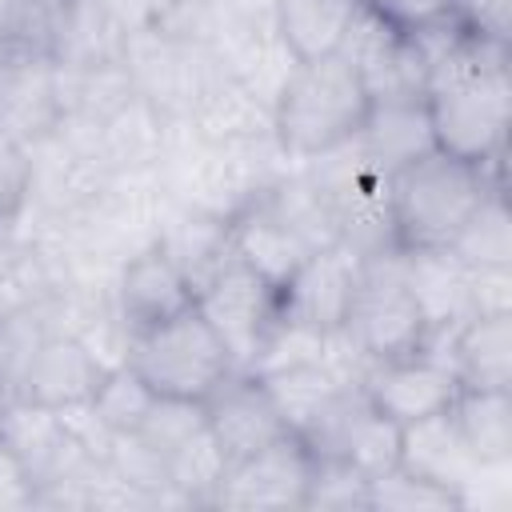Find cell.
<instances>
[{"mask_svg":"<svg viewBox=\"0 0 512 512\" xmlns=\"http://www.w3.org/2000/svg\"><path fill=\"white\" fill-rule=\"evenodd\" d=\"M504 188V172L424 152L412 164L388 172V220L396 252L448 248L488 192Z\"/></svg>","mask_w":512,"mask_h":512,"instance_id":"6da1fadb","label":"cell"},{"mask_svg":"<svg viewBox=\"0 0 512 512\" xmlns=\"http://www.w3.org/2000/svg\"><path fill=\"white\" fill-rule=\"evenodd\" d=\"M368 108L372 96L340 52L296 60L272 104V132L292 164H312L352 144Z\"/></svg>","mask_w":512,"mask_h":512,"instance_id":"7a4b0ae2","label":"cell"},{"mask_svg":"<svg viewBox=\"0 0 512 512\" xmlns=\"http://www.w3.org/2000/svg\"><path fill=\"white\" fill-rule=\"evenodd\" d=\"M124 364L152 388L160 400H184V404H208V396L240 372L216 328L200 316V308H188L184 316L132 332Z\"/></svg>","mask_w":512,"mask_h":512,"instance_id":"3957f363","label":"cell"},{"mask_svg":"<svg viewBox=\"0 0 512 512\" xmlns=\"http://www.w3.org/2000/svg\"><path fill=\"white\" fill-rule=\"evenodd\" d=\"M424 112H428L436 152L504 172V144H508V120H512L508 68L428 84Z\"/></svg>","mask_w":512,"mask_h":512,"instance_id":"277c9868","label":"cell"},{"mask_svg":"<svg viewBox=\"0 0 512 512\" xmlns=\"http://www.w3.org/2000/svg\"><path fill=\"white\" fill-rule=\"evenodd\" d=\"M340 328L356 340V348L372 364L420 352L428 344L432 328H428L416 296L408 292V284L400 276V252L376 256L364 264V276L356 284V296H352Z\"/></svg>","mask_w":512,"mask_h":512,"instance_id":"5b68a950","label":"cell"},{"mask_svg":"<svg viewBox=\"0 0 512 512\" xmlns=\"http://www.w3.org/2000/svg\"><path fill=\"white\" fill-rule=\"evenodd\" d=\"M0 452L28 484L32 500L48 484L80 472L88 460H100L76 436L68 412L32 404L24 396H0Z\"/></svg>","mask_w":512,"mask_h":512,"instance_id":"8992f818","label":"cell"},{"mask_svg":"<svg viewBox=\"0 0 512 512\" xmlns=\"http://www.w3.org/2000/svg\"><path fill=\"white\" fill-rule=\"evenodd\" d=\"M196 308L216 328L240 372L256 368L272 332L280 328V292L236 256L196 292Z\"/></svg>","mask_w":512,"mask_h":512,"instance_id":"52a82bcc","label":"cell"},{"mask_svg":"<svg viewBox=\"0 0 512 512\" xmlns=\"http://www.w3.org/2000/svg\"><path fill=\"white\" fill-rule=\"evenodd\" d=\"M124 64L132 76V88L156 104L168 120L184 116L192 100L204 92L208 80L220 76L212 44H192V40H172L160 32H136L124 44Z\"/></svg>","mask_w":512,"mask_h":512,"instance_id":"ba28073f","label":"cell"},{"mask_svg":"<svg viewBox=\"0 0 512 512\" xmlns=\"http://www.w3.org/2000/svg\"><path fill=\"white\" fill-rule=\"evenodd\" d=\"M456 392H460V376L452 372V364L444 356H436L428 348L392 356V360H376L360 380V396L396 428H408L416 420L448 412Z\"/></svg>","mask_w":512,"mask_h":512,"instance_id":"9c48e42d","label":"cell"},{"mask_svg":"<svg viewBox=\"0 0 512 512\" xmlns=\"http://www.w3.org/2000/svg\"><path fill=\"white\" fill-rule=\"evenodd\" d=\"M312 448L300 436H280L268 448L228 464L212 508H304L308 500V480H312Z\"/></svg>","mask_w":512,"mask_h":512,"instance_id":"30bf717a","label":"cell"},{"mask_svg":"<svg viewBox=\"0 0 512 512\" xmlns=\"http://www.w3.org/2000/svg\"><path fill=\"white\" fill-rule=\"evenodd\" d=\"M364 256L356 248H348L344 240L316 248L296 272L292 280L280 288V320L308 328V332H332L344 324L348 304L356 296V284L364 276Z\"/></svg>","mask_w":512,"mask_h":512,"instance_id":"8fae6325","label":"cell"},{"mask_svg":"<svg viewBox=\"0 0 512 512\" xmlns=\"http://www.w3.org/2000/svg\"><path fill=\"white\" fill-rule=\"evenodd\" d=\"M112 304L124 324V332H148L160 328L188 308H196V292L184 280V272L168 260V252L152 240L136 252H128L112 276Z\"/></svg>","mask_w":512,"mask_h":512,"instance_id":"7c38bea8","label":"cell"},{"mask_svg":"<svg viewBox=\"0 0 512 512\" xmlns=\"http://www.w3.org/2000/svg\"><path fill=\"white\" fill-rule=\"evenodd\" d=\"M104 372H108V364L84 340H76L64 328H48L40 336V344L32 348L24 372L16 376L12 396H24V400L56 408V412H72L96 396Z\"/></svg>","mask_w":512,"mask_h":512,"instance_id":"4fadbf2b","label":"cell"},{"mask_svg":"<svg viewBox=\"0 0 512 512\" xmlns=\"http://www.w3.org/2000/svg\"><path fill=\"white\" fill-rule=\"evenodd\" d=\"M340 56L352 64V72L360 76V84L372 100H416V96H424L428 64L412 48V40L388 32L364 8H356L352 24H348V32L340 40Z\"/></svg>","mask_w":512,"mask_h":512,"instance_id":"5bb4252c","label":"cell"},{"mask_svg":"<svg viewBox=\"0 0 512 512\" xmlns=\"http://www.w3.org/2000/svg\"><path fill=\"white\" fill-rule=\"evenodd\" d=\"M204 424L212 432V440L220 444L224 460L236 464L260 448H268L272 440L288 436L264 380L256 372H232L204 404Z\"/></svg>","mask_w":512,"mask_h":512,"instance_id":"9a60e30c","label":"cell"},{"mask_svg":"<svg viewBox=\"0 0 512 512\" xmlns=\"http://www.w3.org/2000/svg\"><path fill=\"white\" fill-rule=\"evenodd\" d=\"M228 240H232V256L252 268L260 280H268L276 292L292 280V272L316 252L308 244V236L284 216V208L272 200V188L264 196H256L240 216L228 220Z\"/></svg>","mask_w":512,"mask_h":512,"instance_id":"2e32d148","label":"cell"},{"mask_svg":"<svg viewBox=\"0 0 512 512\" xmlns=\"http://www.w3.org/2000/svg\"><path fill=\"white\" fill-rule=\"evenodd\" d=\"M400 468L452 492L460 500V508L468 504V496L484 472V464L464 444L452 412H440V416H428V420L400 428Z\"/></svg>","mask_w":512,"mask_h":512,"instance_id":"e0dca14e","label":"cell"},{"mask_svg":"<svg viewBox=\"0 0 512 512\" xmlns=\"http://www.w3.org/2000/svg\"><path fill=\"white\" fill-rule=\"evenodd\" d=\"M444 356L460 384L472 388H512V312L468 316L452 332H440L424 344Z\"/></svg>","mask_w":512,"mask_h":512,"instance_id":"ac0fdd59","label":"cell"},{"mask_svg":"<svg viewBox=\"0 0 512 512\" xmlns=\"http://www.w3.org/2000/svg\"><path fill=\"white\" fill-rule=\"evenodd\" d=\"M168 260L184 272V280L192 284V292H200L228 260H232V240H228V220L196 212L188 204L176 200H160V216H156V236H152Z\"/></svg>","mask_w":512,"mask_h":512,"instance_id":"d6986e66","label":"cell"},{"mask_svg":"<svg viewBox=\"0 0 512 512\" xmlns=\"http://www.w3.org/2000/svg\"><path fill=\"white\" fill-rule=\"evenodd\" d=\"M400 276L408 292L416 296L432 336L452 332L472 316V268L452 248H424V252H400ZM428 336V340H432Z\"/></svg>","mask_w":512,"mask_h":512,"instance_id":"ffe728a7","label":"cell"},{"mask_svg":"<svg viewBox=\"0 0 512 512\" xmlns=\"http://www.w3.org/2000/svg\"><path fill=\"white\" fill-rule=\"evenodd\" d=\"M352 148L380 176H388V172L412 164L416 156L432 152L436 144H432L424 96H416V100H372Z\"/></svg>","mask_w":512,"mask_h":512,"instance_id":"44dd1931","label":"cell"},{"mask_svg":"<svg viewBox=\"0 0 512 512\" xmlns=\"http://www.w3.org/2000/svg\"><path fill=\"white\" fill-rule=\"evenodd\" d=\"M184 120L204 144H264V140H276L272 108L260 104L248 88H240L224 72L204 84V92L192 100Z\"/></svg>","mask_w":512,"mask_h":512,"instance_id":"7402d4cb","label":"cell"},{"mask_svg":"<svg viewBox=\"0 0 512 512\" xmlns=\"http://www.w3.org/2000/svg\"><path fill=\"white\" fill-rule=\"evenodd\" d=\"M164 132H168V116L156 104H148L140 92H132L116 112L100 120V156L108 172L116 176L156 172L164 152Z\"/></svg>","mask_w":512,"mask_h":512,"instance_id":"603a6c76","label":"cell"},{"mask_svg":"<svg viewBox=\"0 0 512 512\" xmlns=\"http://www.w3.org/2000/svg\"><path fill=\"white\" fill-rule=\"evenodd\" d=\"M260 380H264V388H268V396H272L284 428L292 436H300V440H308L324 424V416L332 412V404L348 392L320 364V356L296 360V364H284V368H272V372H260Z\"/></svg>","mask_w":512,"mask_h":512,"instance_id":"cb8c5ba5","label":"cell"},{"mask_svg":"<svg viewBox=\"0 0 512 512\" xmlns=\"http://www.w3.org/2000/svg\"><path fill=\"white\" fill-rule=\"evenodd\" d=\"M452 420L484 468L512 464V388H472L460 384L452 400Z\"/></svg>","mask_w":512,"mask_h":512,"instance_id":"d4e9b609","label":"cell"},{"mask_svg":"<svg viewBox=\"0 0 512 512\" xmlns=\"http://www.w3.org/2000/svg\"><path fill=\"white\" fill-rule=\"evenodd\" d=\"M360 0H276V32L296 60L340 52Z\"/></svg>","mask_w":512,"mask_h":512,"instance_id":"484cf974","label":"cell"},{"mask_svg":"<svg viewBox=\"0 0 512 512\" xmlns=\"http://www.w3.org/2000/svg\"><path fill=\"white\" fill-rule=\"evenodd\" d=\"M68 12H72V0H8L0 20V48L44 56L56 64Z\"/></svg>","mask_w":512,"mask_h":512,"instance_id":"4316f807","label":"cell"},{"mask_svg":"<svg viewBox=\"0 0 512 512\" xmlns=\"http://www.w3.org/2000/svg\"><path fill=\"white\" fill-rule=\"evenodd\" d=\"M448 248L468 268H512V216H508L504 188L480 200V208L468 216V224Z\"/></svg>","mask_w":512,"mask_h":512,"instance_id":"83f0119b","label":"cell"},{"mask_svg":"<svg viewBox=\"0 0 512 512\" xmlns=\"http://www.w3.org/2000/svg\"><path fill=\"white\" fill-rule=\"evenodd\" d=\"M152 404H156L152 388L128 364H116V368L104 372L96 396L88 400V412L96 416V424L108 436H120V432H140V424L152 412Z\"/></svg>","mask_w":512,"mask_h":512,"instance_id":"f1b7e54d","label":"cell"},{"mask_svg":"<svg viewBox=\"0 0 512 512\" xmlns=\"http://www.w3.org/2000/svg\"><path fill=\"white\" fill-rule=\"evenodd\" d=\"M368 508H396V512H420V508H460V500L412 472H404L400 464L376 480H368Z\"/></svg>","mask_w":512,"mask_h":512,"instance_id":"f546056e","label":"cell"},{"mask_svg":"<svg viewBox=\"0 0 512 512\" xmlns=\"http://www.w3.org/2000/svg\"><path fill=\"white\" fill-rule=\"evenodd\" d=\"M304 508H368V480L340 456H316Z\"/></svg>","mask_w":512,"mask_h":512,"instance_id":"4dcf8cb0","label":"cell"},{"mask_svg":"<svg viewBox=\"0 0 512 512\" xmlns=\"http://www.w3.org/2000/svg\"><path fill=\"white\" fill-rule=\"evenodd\" d=\"M360 8L368 16H376L388 32L404 36V40H412V36H420L428 28H440V24L456 20V16H464L456 8V0H360Z\"/></svg>","mask_w":512,"mask_h":512,"instance_id":"1f68e13d","label":"cell"},{"mask_svg":"<svg viewBox=\"0 0 512 512\" xmlns=\"http://www.w3.org/2000/svg\"><path fill=\"white\" fill-rule=\"evenodd\" d=\"M28 184H32V156L28 144L16 140L8 128H0V224H16L28 208Z\"/></svg>","mask_w":512,"mask_h":512,"instance_id":"d6a6232c","label":"cell"},{"mask_svg":"<svg viewBox=\"0 0 512 512\" xmlns=\"http://www.w3.org/2000/svg\"><path fill=\"white\" fill-rule=\"evenodd\" d=\"M472 316L512 312V268H472Z\"/></svg>","mask_w":512,"mask_h":512,"instance_id":"836d02e7","label":"cell"},{"mask_svg":"<svg viewBox=\"0 0 512 512\" xmlns=\"http://www.w3.org/2000/svg\"><path fill=\"white\" fill-rule=\"evenodd\" d=\"M456 8H460L472 24H484V28L504 32V0H456Z\"/></svg>","mask_w":512,"mask_h":512,"instance_id":"e575fe53","label":"cell"},{"mask_svg":"<svg viewBox=\"0 0 512 512\" xmlns=\"http://www.w3.org/2000/svg\"><path fill=\"white\" fill-rule=\"evenodd\" d=\"M0 396H4V372H0Z\"/></svg>","mask_w":512,"mask_h":512,"instance_id":"d590c367","label":"cell"}]
</instances>
